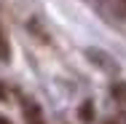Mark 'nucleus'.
Wrapping results in <instances>:
<instances>
[{
	"label": "nucleus",
	"mask_w": 126,
	"mask_h": 124,
	"mask_svg": "<svg viewBox=\"0 0 126 124\" xmlns=\"http://www.w3.org/2000/svg\"><path fill=\"white\" fill-rule=\"evenodd\" d=\"M107 124H113V122H107Z\"/></svg>",
	"instance_id": "9"
},
{
	"label": "nucleus",
	"mask_w": 126,
	"mask_h": 124,
	"mask_svg": "<svg viewBox=\"0 0 126 124\" xmlns=\"http://www.w3.org/2000/svg\"><path fill=\"white\" fill-rule=\"evenodd\" d=\"M0 59H8V43H5L3 32H0Z\"/></svg>",
	"instance_id": "5"
},
{
	"label": "nucleus",
	"mask_w": 126,
	"mask_h": 124,
	"mask_svg": "<svg viewBox=\"0 0 126 124\" xmlns=\"http://www.w3.org/2000/svg\"><path fill=\"white\" fill-rule=\"evenodd\" d=\"M110 92H113V97L118 100V102H126V84H124V81H121V84H113Z\"/></svg>",
	"instance_id": "4"
},
{
	"label": "nucleus",
	"mask_w": 126,
	"mask_h": 124,
	"mask_svg": "<svg viewBox=\"0 0 126 124\" xmlns=\"http://www.w3.org/2000/svg\"><path fill=\"white\" fill-rule=\"evenodd\" d=\"M113 5H115L118 16H126V0H113Z\"/></svg>",
	"instance_id": "6"
},
{
	"label": "nucleus",
	"mask_w": 126,
	"mask_h": 124,
	"mask_svg": "<svg viewBox=\"0 0 126 124\" xmlns=\"http://www.w3.org/2000/svg\"><path fill=\"white\" fill-rule=\"evenodd\" d=\"M0 100H5V86L0 84Z\"/></svg>",
	"instance_id": "7"
},
{
	"label": "nucleus",
	"mask_w": 126,
	"mask_h": 124,
	"mask_svg": "<svg viewBox=\"0 0 126 124\" xmlns=\"http://www.w3.org/2000/svg\"><path fill=\"white\" fill-rule=\"evenodd\" d=\"M89 59H94L99 68H105V70H115V62L105 54V51H99V49H89Z\"/></svg>",
	"instance_id": "1"
},
{
	"label": "nucleus",
	"mask_w": 126,
	"mask_h": 124,
	"mask_svg": "<svg viewBox=\"0 0 126 124\" xmlns=\"http://www.w3.org/2000/svg\"><path fill=\"white\" fill-rule=\"evenodd\" d=\"M78 116H80V122H91L94 119V105H91V100H86L83 105H80V111H78Z\"/></svg>",
	"instance_id": "3"
},
{
	"label": "nucleus",
	"mask_w": 126,
	"mask_h": 124,
	"mask_svg": "<svg viewBox=\"0 0 126 124\" xmlns=\"http://www.w3.org/2000/svg\"><path fill=\"white\" fill-rule=\"evenodd\" d=\"M24 122L27 124H46L43 122V113L35 102H24Z\"/></svg>",
	"instance_id": "2"
},
{
	"label": "nucleus",
	"mask_w": 126,
	"mask_h": 124,
	"mask_svg": "<svg viewBox=\"0 0 126 124\" xmlns=\"http://www.w3.org/2000/svg\"><path fill=\"white\" fill-rule=\"evenodd\" d=\"M0 124H11V122H8V119H5V116H0Z\"/></svg>",
	"instance_id": "8"
}]
</instances>
